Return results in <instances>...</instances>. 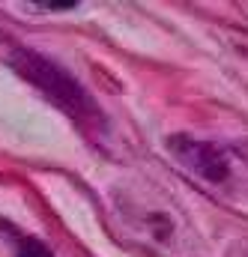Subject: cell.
<instances>
[{"mask_svg": "<svg viewBox=\"0 0 248 257\" xmlns=\"http://www.w3.org/2000/svg\"><path fill=\"white\" fill-rule=\"evenodd\" d=\"M12 63H15V69H18L33 87H39L57 108H63V111L69 114V117L87 123V120H93V117L99 114L96 105H93V99L87 96V90H84L66 69H60L57 63H51L48 57H42V54H36V51H15Z\"/></svg>", "mask_w": 248, "mask_h": 257, "instance_id": "6da1fadb", "label": "cell"}, {"mask_svg": "<svg viewBox=\"0 0 248 257\" xmlns=\"http://www.w3.org/2000/svg\"><path fill=\"white\" fill-rule=\"evenodd\" d=\"M171 150L177 153V159L191 168L197 177H203V180H209V183H221V180H227V174H230V165H227V156L218 150V147H212V144H206V141H194V138H174L171 141Z\"/></svg>", "mask_w": 248, "mask_h": 257, "instance_id": "7a4b0ae2", "label": "cell"}, {"mask_svg": "<svg viewBox=\"0 0 248 257\" xmlns=\"http://www.w3.org/2000/svg\"><path fill=\"white\" fill-rule=\"evenodd\" d=\"M18 257H51V251H48L45 242H39V239H33V236H24V239L18 242Z\"/></svg>", "mask_w": 248, "mask_h": 257, "instance_id": "3957f363", "label": "cell"}]
</instances>
